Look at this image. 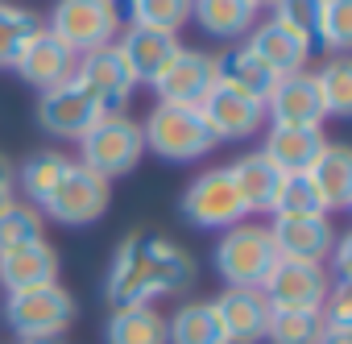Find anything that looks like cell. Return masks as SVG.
Wrapping results in <instances>:
<instances>
[{"mask_svg":"<svg viewBox=\"0 0 352 344\" xmlns=\"http://www.w3.org/2000/svg\"><path fill=\"white\" fill-rule=\"evenodd\" d=\"M195 257L162 233L133 228L124 241H116L108 274H104V299L108 307H153L166 294H179L195 282Z\"/></svg>","mask_w":352,"mask_h":344,"instance_id":"cell-1","label":"cell"},{"mask_svg":"<svg viewBox=\"0 0 352 344\" xmlns=\"http://www.w3.org/2000/svg\"><path fill=\"white\" fill-rule=\"evenodd\" d=\"M141 158H145L141 120H133V116H124V112L100 116V120L79 137V166H87L91 175H100V179H108V183L133 175Z\"/></svg>","mask_w":352,"mask_h":344,"instance_id":"cell-2","label":"cell"},{"mask_svg":"<svg viewBox=\"0 0 352 344\" xmlns=\"http://www.w3.org/2000/svg\"><path fill=\"white\" fill-rule=\"evenodd\" d=\"M141 137H145V153H157L166 162H199L216 149L204 112L179 104H153L149 116L141 120Z\"/></svg>","mask_w":352,"mask_h":344,"instance_id":"cell-3","label":"cell"},{"mask_svg":"<svg viewBox=\"0 0 352 344\" xmlns=\"http://www.w3.org/2000/svg\"><path fill=\"white\" fill-rule=\"evenodd\" d=\"M274 261H278V249H274L270 228L249 224V220L224 228L212 249V266L224 278V286H261L265 274L274 270Z\"/></svg>","mask_w":352,"mask_h":344,"instance_id":"cell-4","label":"cell"},{"mask_svg":"<svg viewBox=\"0 0 352 344\" xmlns=\"http://www.w3.org/2000/svg\"><path fill=\"white\" fill-rule=\"evenodd\" d=\"M46 30L71 54L83 58V54L116 42V34H120V0H54Z\"/></svg>","mask_w":352,"mask_h":344,"instance_id":"cell-5","label":"cell"},{"mask_svg":"<svg viewBox=\"0 0 352 344\" xmlns=\"http://www.w3.org/2000/svg\"><path fill=\"white\" fill-rule=\"evenodd\" d=\"M79 303L67 286L46 282L34 290H13L5 294V319L17 332V340H46V336H67L75 323Z\"/></svg>","mask_w":352,"mask_h":344,"instance_id":"cell-6","label":"cell"},{"mask_svg":"<svg viewBox=\"0 0 352 344\" xmlns=\"http://www.w3.org/2000/svg\"><path fill=\"white\" fill-rule=\"evenodd\" d=\"M108 208H112V183H108V179H100V175H91L87 166L71 162V166L63 170L58 187L46 195V204H42L38 212H42L46 220H54V224L83 228V224L104 220V212H108Z\"/></svg>","mask_w":352,"mask_h":344,"instance_id":"cell-7","label":"cell"},{"mask_svg":"<svg viewBox=\"0 0 352 344\" xmlns=\"http://www.w3.org/2000/svg\"><path fill=\"white\" fill-rule=\"evenodd\" d=\"M179 212H183L187 224L208 228V233H224V228L249 220V216H245V204H241V195H236V183H232V175H228V166H208V170H199V175L187 183L183 200H179Z\"/></svg>","mask_w":352,"mask_h":344,"instance_id":"cell-8","label":"cell"},{"mask_svg":"<svg viewBox=\"0 0 352 344\" xmlns=\"http://www.w3.org/2000/svg\"><path fill=\"white\" fill-rule=\"evenodd\" d=\"M331 290V274L319 261H290L278 257L261 282V294L274 311H319Z\"/></svg>","mask_w":352,"mask_h":344,"instance_id":"cell-9","label":"cell"},{"mask_svg":"<svg viewBox=\"0 0 352 344\" xmlns=\"http://www.w3.org/2000/svg\"><path fill=\"white\" fill-rule=\"evenodd\" d=\"M100 116H104V108L75 75L50 92H38V125L58 141H79Z\"/></svg>","mask_w":352,"mask_h":344,"instance_id":"cell-10","label":"cell"},{"mask_svg":"<svg viewBox=\"0 0 352 344\" xmlns=\"http://www.w3.org/2000/svg\"><path fill=\"white\" fill-rule=\"evenodd\" d=\"M157 104H179V108H199L204 96L216 87V54L208 50H191L183 46L179 54H174L162 75L149 83Z\"/></svg>","mask_w":352,"mask_h":344,"instance_id":"cell-11","label":"cell"},{"mask_svg":"<svg viewBox=\"0 0 352 344\" xmlns=\"http://www.w3.org/2000/svg\"><path fill=\"white\" fill-rule=\"evenodd\" d=\"M199 112H204L216 145L220 141H249L253 133L265 129V104L253 100V96H245V92H236V87H228V83H220V79L204 96Z\"/></svg>","mask_w":352,"mask_h":344,"instance_id":"cell-12","label":"cell"},{"mask_svg":"<svg viewBox=\"0 0 352 344\" xmlns=\"http://www.w3.org/2000/svg\"><path fill=\"white\" fill-rule=\"evenodd\" d=\"M75 79L96 96V104L104 108V116H108V112H124V104H129L133 92H137V79L129 75V67H124L116 42H112V46H100V50H91V54H83V58L75 63Z\"/></svg>","mask_w":352,"mask_h":344,"instance_id":"cell-13","label":"cell"},{"mask_svg":"<svg viewBox=\"0 0 352 344\" xmlns=\"http://www.w3.org/2000/svg\"><path fill=\"white\" fill-rule=\"evenodd\" d=\"M212 307L220 315V327H224L228 344H261L265 340L274 307L265 303L261 286H224L212 299Z\"/></svg>","mask_w":352,"mask_h":344,"instance_id":"cell-14","label":"cell"},{"mask_svg":"<svg viewBox=\"0 0 352 344\" xmlns=\"http://www.w3.org/2000/svg\"><path fill=\"white\" fill-rule=\"evenodd\" d=\"M265 228H270V237H274L278 257L327 266V253H331V245H336L331 216H270Z\"/></svg>","mask_w":352,"mask_h":344,"instance_id":"cell-15","label":"cell"},{"mask_svg":"<svg viewBox=\"0 0 352 344\" xmlns=\"http://www.w3.org/2000/svg\"><path fill=\"white\" fill-rule=\"evenodd\" d=\"M116 50H120L129 75H133L137 87H141V83H153V79L162 75V67L183 50V42H179V34H166V30L124 25V30L116 34Z\"/></svg>","mask_w":352,"mask_h":344,"instance_id":"cell-16","label":"cell"},{"mask_svg":"<svg viewBox=\"0 0 352 344\" xmlns=\"http://www.w3.org/2000/svg\"><path fill=\"white\" fill-rule=\"evenodd\" d=\"M323 145H327L323 125H265L261 153L282 175H307L311 162L323 153Z\"/></svg>","mask_w":352,"mask_h":344,"instance_id":"cell-17","label":"cell"},{"mask_svg":"<svg viewBox=\"0 0 352 344\" xmlns=\"http://www.w3.org/2000/svg\"><path fill=\"white\" fill-rule=\"evenodd\" d=\"M75 63H79V54H71L46 25L30 38V46L21 50V58H17V75H21V83H30V87H38V92H50V87H58V83H67L71 75H75Z\"/></svg>","mask_w":352,"mask_h":344,"instance_id":"cell-18","label":"cell"},{"mask_svg":"<svg viewBox=\"0 0 352 344\" xmlns=\"http://www.w3.org/2000/svg\"><path fill=\"white\" fill-rule=\"evenodd\" d=\"M245 46L282 79V75H294V71H307V58H311V42L302 38V34H294L290 25H282V21H257L253 30H249V38H245Z\"/></svg>","mask_w":352,"mask_h":344,"instance_id":"cell-19","label":"cell"},{"mask_svg":"<svg viewBox=\"0 0 352 344\" xmlns=\"http://www.w3.org/2000/svg\"><path fill=\"white\" fill-rule=\"evenodd\" d=\"M265 125H323V100L311 71L282 75L265 100Z\"/></svg>","mask_w":352,"mask_h":344,"instance_id":"cell-20","label":"cell"},{"mask_svg":"<svg viewBox=\"0 0 352 344\" xmlns=\"http://www.w3.org/2000/svg\"><path fill=\"white\" fill-rule=\"evenodd\" d=\"M58 270H63V257L50 241H34V245L0 253V286H5V294L58 282Z\"/></svg>","mask_w":352,"mask_h":344,"instance_id":"cell-21","label":"cell"},{"mask_svg":"<svg viewBox=\"0 0 352 344\" xmlns=\"http://www.w3.org/2000/svg\"><path fill=\"white\" fill-rule=\"evenodd\" d=\"M228 175L236 183V195L245 204V216H270L274 212V200H278V187H282V170L261 153H245L228 166Z\"/></svg>","mask_w":352,"mask_h":344,"instance_id":"cell-22","label":"cell"},{"mask_svg":"<svg viewBox=\"0 0 352 344\" xmlns=\"http://www.w3.org/2000/svg\"><path fill=\"white\" fill-rule=\"evenodd\" d=\"M307 179H311V187L319 191L327 216H331V212H348V208H352V149L340 145V141H327L323 153L311 162Z\"/></svg>","mask_w":352,"mask_h":344,"instance_id":"cell-23","label":"cell"},{"mask_svg":"<svg viewBox=\"0 0 352 344\" xmlns=\"http://www.w3.org/2000/svg\"><path fill=\"white\" fill-rule=\"evenodd\" d=\"M216 79L220 83H228V87H236V92H245V96H253V100H270V92L278 87V75L245 46V42H236L232 50H224V54H216Z\"/></svg>","mask_w":352,"mask_h":344,"instance_id":"cell-24","label":"cell"},{"mask_svg":"<svg viewBox=\"0 0 352 344\" xmlns=\"http://www.w3.org/2000/svg\"><path fill=\"white\" fill-rule=\"evenodd\" d=\"M191 21L220 42H241L257 25V9L249 0H191Z\"/></svg>","mask_w":352,"mask_h":344,"instance_id":"cell-25","label":"cell"},{"mask_svg":"<svg viewBox=\"0 0 352 344\" xmlns=\"http://www.w3.org/2000/svg\"><path fill=\"white\" fill-rule=\"evenodd\" d=\"M104 344H166V315L157 307H108Z\"/></svg>","mask_w":352,"mask_h":344,"instance_id":"cell-26","label":"cell"},{"mask_svg":"<svg viewBox=\"0 0 352 344\" xmlns=\"http://www.w3.org/2000/svg\"><path fill=\"white\" fill-rule=\"evenodd\" d=\"M166 344H228L212 299L183 303L174 315H166Z\"/></svg>","mask_w":352,"mask_h":344,"instance_id":"cell-27","label":"cell"},{"mask_svg":"<svg viewBox=\"0 0 352 344\" xmlns=\"http://www.w3.org/2000/svg\"><path fill=\"white\" fill-rule=\"evenodd\" d=\"M67 166H71L67 153H54V149H38V153H30V158L21 162V170H17V191H21V200L34 204V208H42L46 195L58 187V179H63V170H67Z\"/></svg>","mask_w":352,"mask_h":344,"instance_id":"cell-28","label":"cell"},{"mask_svg":"<svg viewBox=\"0 0 352 344\" xmlns=\"http://www.w3.org/2000/svg\"><path fill=\"white\" fill-rule=\"evenodd\" d=\"M46 21L34 9H21L13 0H0V71H13L21 50L30 46V38L42 30Z\"/></svg>","mask_w":352,"mask_h":344,"instance_id":"cell-29","label":"cell"},{"mask_svg":"<svg viewBox=\"0 0 352 344\" xmlns=\"http://www.w3.org/2000/svg\"><path fill=\"white\" fill-rule=\"evenodd\" d=\"M34 241H46V216L17 195L0 208V253L34 245Z\"/></svg>","mask_w":352,"mask_h":344,"instance_id":"cell-30","label":"cell"},{"mask_svg":"<svg viewBox=\"0 0 352 344\" xmlns=\"http://www.w3.org/2000/svg\"><path fill=\"white\" fill-rule=\"evenodd\" d=\"M315 87H319V100H323V116H348L352 112V58L331 54L315 71Z\"/></svg>","mask_w":352,"mask_h":344,"instance_id":"cell-31","label":"cell"},{"mask_svg":"<svg viewBox=\"0 0 352 344\" xmlns=\"http://www.w3.org/2000/svg\"><path fill=\"white\" fill-rule=\"evenodd\" d=\"M191 21V0H129V25L179 34Z\"/></svg>","mask_w":352,"mask_h":344,"instance_id":"cell-32","label":"cell"},{"mask_svg":"<svg viewBox=\"0 0 352 344\" xmlns=\"http://www.w3.org/2000/svg\"><path fill=\"white\" fill-rule=\"evenodd\" d=\"M270 216H327V208L307 175H282V187H278Z\"/></svg>","mask_w":352,"mask_h":344,"instance_id":"cell-33","label":"cell"},{"mask_svg":"<svg viewBox=\"0 0 352 344\" xmlns=\"http://www.w3.org/2000/svg\"><path fill=\"white\" fill-rule=\"evenodd\" d=\"M319 332H323L319 311H274L270 327H265V340L270 344H315Z\"/></svg>","mask_w":352,"mask_h":344,"instance_id":"cell-34","label":"cell"},{"mask_svg":"<svg viewBox=\"0 0 352 344\" xmlns=\"http://www.w3.org/2000/svg\"><path fill=\"white\" fill-rule=\"evenodd\" d=\"M315 46H327L331 54H344L352 46V0H323Z\"/></svg>","mask_w":352,"mask_h":344,"instance_id":"cell-35","label":"cell"},{"mask_svg":"<svg viewBox=\"0 0 352 344\" xmlns=\"http://www.w3.org/2000/svg\"><path fill=\"white\" fill-rule=\"evenodd\" d=\"M319 9H323V0H274V21L290 25L294 34H302V38L315 46V34H319Z\"/></svg>","mask_w":352,"mask_h":344,"instance_id":"cell-36","label":"cell"},{"mask_svg":"<svg viewBox=\"0 0 352 344\" xmlns=\"http://www.w3.org/2000/svg\"><path fill=\"white\" fill-rule=\"evenodd\" d=\"M319 319H323V327L352 332V282H331V290L319 307Z\"/></svg>","mask_w":352,"mask_h":344,"instance_id":"cell-37","label":"cell"},{"mask_svg":"<svg viewBox=\"0 0 352 344\" xmlns=\"http://www.w3.org/2000/svg\"><path fill=\"white\" fill-rule=\"evenodd\" d=\"M327 261H331V270H327L331 282H352V237H336Z\"/></svg>","mask_w":352,"mask_h":344,"instance_id":"cell-38","label":"cell"},{"mask_svg":"<svg viewBox=\"0 0 352 344\" xmlns=\"http://www.w3.org/2000/svg\"><path fill=\"white\" fill-rule=\"evenodd\" d=\"M9 200H17V166L0 153V208H5Z\"/></svg>","mask_w":352,"mask_h":344,"instance_id":"cell-39","label":"cell"},{"mask_svg":"<svg viewBox=\"0 0 352 344\" xmlns=\"http://www.w3.org/2000/svg\"><path fill=\"white\" fill-rule=\"evenodd\" d=\"M315 344H352V332H344V327H323Z\"/></svg>","mask_w":352,"mask_h":344,"instance_id":"cell-40","label":"cell"},{"mask_svg":"<svg viewBox=\"0 0 352 344\" xmlns=\"http://www.w3.org/2000/svg\"><path fill=\"white\" fill-rule=\"evenodd\" d=\"M21 344H67L63 336H46V340H21Z\"/></svg>","mask_w":352,"mask_h":344,"instance_id":"cell-41","label":"cell"},{"mask_svg":"<svg viewBox=\"0 0 352 344\" xmlns=\"http://www.w3.org/2000/svg\"><path fill=\"white\" fill-rule=\"evenodd\" d=\"M249 5H253V9L261 13V9H274V0H249Z\"/></svg>","mask_w":352,"mask_h":344,"instance_id":"cell-42","label":"cell"}]
</instances>
